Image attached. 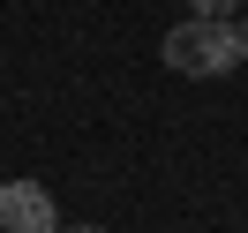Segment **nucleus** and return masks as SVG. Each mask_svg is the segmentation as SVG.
I'll return each mask as SVG.
<instances>
[{"mask_svg": "<svg viewBox=\"0 0 248 233\" xmlns=\"http://www.w3.org/2000/svg\"><path fill=\"white\" fill-rule=\"evenodd\" d=\"M241 61H248L241 23L188 16V23H173V31H166V68H181V76H233Z\"/></svg>", "mask_w": 248, "mask_h": 233, "instance_id": "1", "label": "nucleus"}, {"mask_svg": "<svg viewBox=\"0 0 248 233\" xmlns=\"http://www.w3.org/2000/svg\"><path fill=\"white\" fill-rule=\"evenodd\" d=\"M0 233H61L46 181H0Z\"/></svg>", "mask_w": 248, "mask_h": 233, "instance_id": "2", "label": "nucleus"}, {"mask_svg": "<svg viewBox=\"0 0 248 233\" xmlns=\"http://www.w3.org/2000/svg\"><path fill=\"white\" fill-rule=\"evenodd\" d=\"M241 8H248V0H196V16H218V23H233Z\"/></svg>", "mask_w": 248, "mask_h": 233, "instance_id": "3", "label": "nucleus"}, {"mask_svg": "<svg viewBox=\"0 0 248 233\" xmlns=\"http://www.w3.org/2000/svg\"><path fill=\"white\" fill-rule=\"evenodd\" d=\"M61 233H106V226H61Z\"/></svg>", "mask_w": 248, "mask_h": 233, "instance_id": "4", "label": "nucleus"}, {"mask_svg": "<svg viewBox=\"0 0 248 233\" xmlns=\"http://www.w3.org/2000/svg\"><path fill=\"white\" fill-rule=\"evenodd\" d=\"M241 38H248V8H241Z\"/></svg>", "mask_w": 248, "mask_h": 233, "instance_id": "5", "label": "nucleus"}]
</instances>
